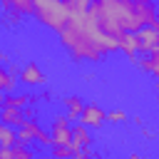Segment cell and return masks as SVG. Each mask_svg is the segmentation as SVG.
<instances>
[{
  "label": "cell",
  "mask_w": 159,
  "mask_h": 159,
  "mask_svg": "<svg viewBox=\"0 0 159 159\" xmlns=\"http://www.w3.org/2000/svg\"><path fill=\"white\" fill-rule=\"evenodd\" d=\"M60 42L75 62H102V60H107L102 55V50L97 47V42L89 37V32L84 27V15L70 17V22L60 30Z\"/></svg>",
  "instance_id": "1"
},
{
  "label": "cell",
  "mask_w": 159,
  "mask_h": 159,
  "mask_svg": "<svg viewBox=\"0 0 159 159\" xmlns=\"http://www.w3.org/2000/svg\"><path fill=\"white\" fill-rule=\"evenodd\" d=\"M107 122H109V124H122V122H127L124 109H109V112H107Z\"/></svg>",
  "instance_id": "19"
},
{
  "label": "cell",
  "mask_w": 159,
  "mask_h": 159,
  "mask_svg": "<svg viewBox=\"0 0 159 159\" xmlns=\"http://www.w3.org/2000/svg\"><path fill=\"white\" fill-rule=\"evenodd\" d=\"M129 159H144V157H142V154H137V152H132V154H129Z\"/></svg>",
  "instance_id": "25"
},
{
  "label": "cell",
  "mask_w": 159,
  "mask_h": 159,
  "mask_svg": "<svg viewBox=\"0 0 159 159\" xmlns=\"http://www.w3.org/2000/svg\"><path fill=\"white\" fill-rule=\"evenodd\" d=\"M55 159H70L75 152H72V147L70 144H52V152H50Z\"/></svg>",
  "instance_id": "18"
},
{
  "label": "cell",
  "mask_w": 159,
  "mask_h": 159,
  "mask_svg": "<svg viewBox=\"0 0 159 159\" xmlns=\"http://www.w3.org/2000/svg\"><path fill=\"white\" fill-rule=\"evenodd\" d=\"M42 127L35 122V119H25L20 127H17V147H30L32 142H37Z\"/></svg>",
  "instance_id": "7"
},
{
  "label": "cell",
  "mask_w": 159,
  "mask_h": 159,
  "mask_svg": "<svg viewBox=\"0 0 159 159\" xmlns=\"http://www.w3.org/2000/svg\"><path fill=\"white\" fill-rule=\"evenodd\" d=\"M2 102H5V107H15V109H25L27 104H30V94H5L2 97Z\"/></svg>",
  "instance_id": "17"
},
{
  "label": "cell",
  "mask_w": 159,
  "mask_h": 159,
  "mask_svg": "<svg viewBox=\"0 0 159 159\" xmlns=\"http://www.w3.org/2000/svg\"><path fill=\"white\" fill-rule=\"evenodd\" d=\"M70 159H80V157H77V154H72V157H70Z\"/></svg>",
  "instance_id": "28"
},
{
  "label": "cell",
  "mask_w": 159,
  "mask_h": 159,
  "mask_svg": "<svg viewBox=\"0 0 159 159\" xmlns=\"http://www.w3.org/2000/svg\"><path fill=\"white\" fill-rule=\"evenodd\" d=\"M35 17L45 27H50L52 32L60 35V30L70 22L72 15H70V10L62 0H35Z\"/></svg>",
  "instance_id": "2"
},
{
  "label": "cell",
  "mask_w": 159,
  "mask_h": 159,
  "mask_svg": "<svg viewBox=\"0 0 159 159\" xmlns=\"http://www.w3.org/2000/svg\"><path fill=\"white\" fill-rule=\"evenodd\" d=\"M22 114H25V119H35V117H37V109H35L32 104H27V107L22 109Z\"/></svg>",
  "instance_id": "22"
},
{
  "label": "cell",
  "mask_w": 159,
  "mask_h": 159,
  "mask_svg": "<svg viewBox=\"0 0 159 159\" xmlns=\"http://www.w3.org/2000/svg\"><path fill=\"white\" fill-rule=\"evenodd\" d=\"M142 137H144V139H152L154 132H152V129H142Z\"/></svg>",
  "instance_id": "23"
},
{
  "label": "cell",
  "mask_w": 159,
  "mask_h": 159,
  "mask_svg": "<svg viewBox=\"0 0 159 159\" xmlns=\"http://www.w3.org/2000/svg\"><path fill=\"white\" fill-rule=\"evenodd\" d=\"M72 152H80L84 147H92V129L84 124H75L72 127Z\"/></svg>",
  "instance_id": "9"
},
{
  "label": "cell",
  "mask_w": 159,
  "mask_h": 159,
  "mask_svg": "<svg viewBox=\"0 0 159 159\" xmlns=\"http://www.w3.org/2000/svg\"><path fill=\"white\" fill-rule=\"evenodd\" d=\"M62 2L67 5L70 15H72V17H77V15H87L94 0H62Z\"/></svg>",
  "instance_id": "15"
},
{
  "label": "cell",
  "mask_w": 159,
  "mask_h": 159,
  "mask_svg": "<svg viewBox=\"0 0 159 159\" xmlns=\"http://www.w3.org/2000/svg\"><path fill=\"white\" fill-rule=\"evenodd\" d=\"M47 132L52 137V144H72V122L67 119V114L52 117Z\"/></svg>",
  "instance_id": "4"
},
{
  "label": "cell",
  "mask_w": 159,
  "mask_h": 159,
  "mask_svg": "<svg viewBox=\"0 0 159 159\" xmlns=\"http://www.w3.org/2000/svg\"><path fill=\"white\" fill-rule=\"evenodd\" d=\"M104 122H107V112H104L97 102L84 104V109H82V114H80V124H84V127H89V129H99Z\"/></svg>",
  "instance_id": "5"
},
{
  "label": "cell",
  "mask_w": 159,
  "mask_h": 159,
  "mask_svg": "<svg viewBox=\"0 0 159 159\" xmlns=\"http://www.w3.org/2000/svg\"><path fill=\"white\" fill-rule=\"evenodd\" d=\"M119 50L137 65V52H139V40H137V32H124L122 37H119Z\"/></svg>",
  "instance_id": "10"
},
{
  "label": "cell",
  "mask_w": 159,
  "mask_h": 159,
  "mask_svg": "<svg viewBox=\"0 0 159 159\" xmlns=\"http://www.w3.org/2000/svg\"><path fill=\"white\" fill-rule=\"evenodd\" d=\"M0 122L2 124H7V127H20L22 122H25V114H22V109H15V107H2V112H0Z\"/></svg>",
  "instance_id": "13"
},
{
  "label": "cell",
  "mask_w": 159,
  "mask_h": 159,
  "mask_svg": "<svg viewBox=\"0 0 159 159\" xmlns=\"http://www.w3.org/2000/svg\"><path fill=\"white\" fill-rule=\"evenodd\" d=\"M2 62H7V55H5V52H0V65H2Z\"/></svg>",
  "instance_id": "27"
},
{
  "label": "cell",
  "mask_w": 159,
  "mask_h": 159,
  "mask_svg": "<svg viewBox=\"0 0 159 159\" xmlns=\"http://www.w3.org/2000/svg\"><path fill=\"white\" fill-rule=\"evenodd\" d=\"M0 159H35L30 147H0Z\"/></svg>",
  "instance_id": "12"
},
{
  "label": "cell",
  "mask_w": 159,
  "mask_h": 159,
  "mask_svg": "<svg viewBox=\"0 0 159 159\" xmlns=\"http://www.w3.org/2000/svg\"><path fill=\"white\" fill-rule=\"evenodd\" d=\"M132 122H134V124H137V127H142V124H144V122H142V117H139V114H137V117H132Z\"/></svg>",
  "instance_id": "24"
},
{
  "label": "cell",
  "mask_w": 159,
  "mask_h": 159,
  "mask_svg": "<svg viewBox=\"0 0 159 159\" xmlns=\"http://www.w3.org/2000/svg\"><path fill=\"white\" fill-rule=\"evenodd\" d=\"M0 7L10 25H17L22 17L35 15V0H0Z\"/></svg>",
  "instance_id": "3"
},
{
  "label": "cell",
  "mask_w": 159,
  "mask_h": 159,
  "mask_svg": "<svg viewBox=\"0 0 159 159\" xmlns=\"http://www.w3.org/2000/svg\"><path fill=\"white\" fill-rule=\"evenodd\" d=\"M92 159H99V157H92Z\"/></svg>",
  "instance_id": "31"
},
{
  "label": "cell",
  "mask_w": 159,
  "mask_h": 159,
  "mask_svg": "<svg viewBox=\"0 0 159 159\" xmlns=\"http://www.w3.org/2000/svg\"><path fill=\"white\" fill-rule=\"evenodd\" d=\"M7 77H10V72L0 65V97H5V82H7Z\"/></svg>",
  "instance_id": "20"
},
{
  "label": "cell",
  "mask_w": 159,
  "mask_h": 159,
  "mask_svg": "<svg viewBox=\"0 0 159 159\" xmlns=\"http://www.w3.org/2000/svg\"><path fill=\"white\" fill-rule=\"evenodd\" d=\"M45 159H55V157H52V154H50V157H45Z\"/></svg>",
  "instance_id": "29"
},
{
  "label": "cell",
  "mask_w": 159,
  "mask_h": 159,
  "mask_svg": "<svg viewBox=\"0 0 159 159\" xmlns=\"http://www.w3.org/2000/svg\"><path fill=\"white\" fill-rule=\"evenodd\" d=\"M137 65H139L144 72H149V75H157V77H159V47H157V50H152L149 55L139 57V60H137Z\"/></svg>",
  "instance_id": "14"
},
{
  "label": "cell",
  "mask_w": 159,
  "mask_h": 159,
  "mask_svg": "<svg viewBox=\"0 0 159 159\" xmlns=\"http://www.w3.org/2000/svg\"><path fill=\"white\" fill-rule=\"evenodd\" d=\"M37 142L42 144V147H52V137H50V132H40V137H37Z\"/></svg>",
  "instance_id": "21"
},
{
  "label": "cell",
  "mask_w": 159,
  "mask_h": 159,
  "mask_svg": "<svg viewBox=\"0 0 159 159\" xmlns=\"http://www.w3.org/2000/svg\"><path fill=\"white\" fill-rule=\"evenodd\" d=\"M137 40H139V52H144V55H149L152 50H157L159 47V30H154V27H142L139 32H137Z\"/></svg>",
  "instance_id": "8"
},
{
  "label": "cell",
  "mask_w": 159,
  "mask_h": 159,
  "mask_svg": "<svg viewBox=\"0 0 159 159\" xmlns=\"http://www.w3.org/2000/svg\"><path fill=\"white\" fill-rule=\"evenodd\" d=\"M0 147H17V129L0 122Z\"/></svg>",
  "instance_id": "16"
},
{
  "label": "cell",
  "mask_w": 159,
  "mask_h": 159,
  "mask_svg": "<svg viewBox=\"0 0 159 159\" xmlns=\"http://www.w3.org/2000/svg\"><path fill=\"white\" fill-rule=\"evenodd\" d=\"M157 89H159V80H157Z\"/></svg>",
  "instance_id": "30"
},
{
  "label": "cell",
  "mask_w": 159,
  "mask_h": 159,
  "mask_svg": "<svg viewBox=\"0 0 159 159\" xmlns=\"http://www.w3.org/2000/svg\"><path fill=\"white\" fill-rule=\"evenodd\" d=\"M20 82H22L25 87H42V84L47 82V75L40 70L37 62H27V65L20 70Z\"/></svg>",
  "instance_id": "6"
},
{
  "label": "cell",
  "mask_w": 159,
  "mask_h": 159,
  "mask_svg": "<svg viewBox=\"0 0 159 159\" xmlns=\"http://www.w3.org/2000/svg\"><path fill=\"white\" fill-rule=\"evenodd\" d=\"M132 2H137V5H147V2H154V0H132Z\"/></svg>",
  "instance_id": "26"
},
{
  "label": "cell",
  "mask_w": 159,
  "mask_h": 159,
  "mask_svg": "<svg viewBox=\"0 0 159 159\" xmlns=\"http://www.w3.org/2000/svg\"><path fill=\"white\" fill-rule=\"evenodd\" d=\"M62 102H65V109H67V119H70V122H72V119H80V114H82V109H84L82 97H80V94H67Z\"/></svg>",
  "instance_id": "11"
}]
</instances>
